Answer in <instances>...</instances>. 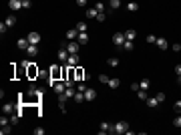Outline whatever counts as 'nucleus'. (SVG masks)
Listing matches in <instances>:
<instances>
[{
  "mask_svg": "<svg viewBox=\"0 0 181 135\" xmlns=\"http://www.w3.org/2000/svg\"><path fill=\"white\" fill-rule=\"evenodd\" d=\"M12 131V123H8V125H2V129H0V133L2 135H8Z\"/></svg>",
  "mask_w": 181,
  "mask_h": 135,
  "instance_id": "nucleus-27",
  "label": "nucleus"
},
{
  "mask_svg": "<svg viewBox=\"0 0 181 135\" xmlns=\"http://www.w3.org/2000/svg\"><path fill=\"white\" fill-rule=\"evenodd\" d=\"M173 125H175L177 129H181V115H179V117H175V119H173Z\"/></svg>",
  "mask_w": 181,
  "mask_h": 135,
  "instance_id": "nucleus-37",
  "label": "nucleus"
},
{
  "mask_svg": "<svg viewBox=\"0 0 181 135\" xmlns=\"http://www.w3.org/2000/svg\"><path fill=\"white\" fill-rule=\"evenodd\" d=\"M6 24H8V28H12V26L16 24V16H12V14L6 16Z\"/></svg>",
  "mask_w": 181,
  "mask_h": 135,
  "instance_id": "nucleus-25",
  "label": "nucleus"
},
{
  "mask_svg": "<svg viewBox=\"0 0 181 135\" xmlns=\"http://www.w3.org/2000/svg\"><path fill=\"white\" fill-rule=\"evenodd\" d=\"M149 85H151V83H149V79H143V81L139 83V87H141L143 91H149Z\"/></svg>",
  "mask_w": 181,
  "mask_h": 135,
  "instance_id": "nucleus-30",
  "label": "nucleus"
},
{
  "mask_svg": "<svg viewBox=\"0 0 181 135\" xmlns=\"http://www.w3.org/2000/svg\"><path fill=\"white\" fill-rule=\"evenodd\" d=\"M8 8L10 10H20L22 8V0H10L8 2Z\"/></svg>",
  "mask_w": 181,
  "mask_h": 135,
  "instance_id": "nucleus-11",
  "label": "nucleus"
},
{
  "mask_svg": "<svg viewBox=\"0 0 181 135\" xmlns=\"http://www.w3.org/2000/svg\"><path fill=\"white\" fill-rule=\"evenodd\" d=\"M173 107H175V111H181V101H175V105H173Z\"/></svg>",
  "mask_w": 181,
  "mask_h": 135,
  "instance_id": "nucleus-46",
  "label": "nucleus"
},
{
  "mask_svg": "<svg viewBox=\"0 0 181 135\" xmlns=\"http://www.w3.org/2000/svg\"><path fill=\"white\" fill-rule=\"evenodd\" d=\"M109 6H111V10H119L121 8V0H109Z\"/></svg>",
  "mask_w": 181,
  "mask_h": 135,
  "instance_id": "nucleus-23",
  "label": "nucleus"
},
{
  "mask_svg": "<svg viewBox=\"0 0 181 135\" xmlns=\"http://www.w3.org/2000/svg\"><path fill=\"white\" fill-rule=\"evenodd\" d=\"M52 89H54V93H56V95H62V93L67 91V83H64V81H56Z\"/></svg>",
  "mask_w": 181,
  "mask_h": 135,
  "instance_id": "nucleus-6",
  "label": "nucleus"
},
{
  "mask_svg": "<svg viewBox=\"0 0 181 135\" xmlns=\"http://www.w3.org/2000/svg\"><path fill=\"white\" fill-rule=\"evenodd\" d=\"M147 43H149V45H155V43H157V37H155V34H149V37H147Z\"/></svg>",
  "mask_w": 181,
  "mask_h": 135,
  "instance_id": "nucleus-34",
  "label": "nucleus"
},
{
  "mask_svg": "<svg viewBox=\"0 0 181 135\" xmlns=\"http://www.w3.org/2000/svg\"><path fill=\"white\" fill-rule=\"evenodd\" d=\"M155 99H157L159 103H163V101H165V93H157V95H155Z\"/></svg>",
  "mask_w": 181,
  "mask_h": 135,
  "instance_id": "nucleus-36",
  "label": "nucleus"
},
{
  "mask_svg": "<svg viewBox=\"0 0 181 135\" xmlns=\"http://www.w3.org/2000/svg\"><path fill=\"white\" fill-rule=\"evenodd\" d=\"M6 30H8V24H6V22H2V24H0V32H2V34H4V32H6Z\"/></svg>",
  "mask_w": 181,
  "mask_h": 135,
  "instance_id": "nucleus-39",
  "label": "nucleus"
},
{
  "mask_svg": "<svg viewBox=\"0 0 181 135\" xmlns=\"http://www.w3.org/2000/svg\"><path fill=\"white\" fill-rule=\"evenodd\" d=\"M77 30H79V32H87V22H85V20H79V22H77Z\"/></svg>",
  "mask_w": 181,
  "mask_h": 135,
  "instance_id": "nucleus-22",
  "label": "nucleus"
},
{
  "mask_svg": "<svg viewBox=\"0 0 181 135\" xmlns=\"http://www.w3.org/2000/svg\"><path fill=\"white\" fill-rule=\"evenodd\" d=\"M125 39H127V41H135V39H137V32L133 30V28H131V30H127V32H125Z\"/></svg>",
  "mask_w": 181,
  "mask_h": 135,
  "instance_id": "nucleus-24",
  "label": "nucleus"
},
{
  "mask_svg": "<svg viewBox=\"0 0 181 135\" xmlns=\"http://www.w3.org/2000/svg\"><path fill=\"white\" fill-rule=\"evenodd\" d=\"M107 85H109L111 89H117V87L121 85V81H119V79H109V83H107Z\"/></svg>",
  "mask_w": 181,
  "mask_h": 135,
  "instance_id": "nucleus-26",
  "label": "nucleus"
},
{
  "mask_svg": "<svg viewBox=\"0 0 181 135\" xmlns=\"http://www.w3.org/2000/svg\"><path fill=\"white\" fill-rule=\"evenodd\" d=\"M14 109H16V107H14L12 103H4V107H2V111H4L6 115H12V113H14Z\"/></svg>",
  "mask_w": 181,
  "mask_h": 135,
  "instance_id": "nucleus-14",
  "label": "nucleus"
},
{
  "mask_svg": "<svg viewBox=\"0 0 181 135\" xmlns=\"http://www.w3.org/2000/svg\"><path fill=\"white\" fill-rule=\"evenodd\" d=\"M16 46H18L20 50H26V48L30 46V43H28V39H18V41H16Z\"/></svg>",
  "mask_w": 181,
  "mask_h": 135,
  "instance_id": "nucleus-10",
  "label": "nucleus"
},
{
  "mask_svg": "<svg viewBox=\"0 0 181 135\" xmlns=\"http://www.w3.org/2000/svg\"><path fill=\"white\" fill-rule=\"evenodd\" d=\"M109 133H129V123L127 121H117V123L111 125Z\"/></svg>",
  "mask_w": 181,
  "mask_h": 135,
  "instance_id": "nucleus-1",
  "label": "nucleus"
},
{
  "mask_svg": "<svg viewBox=\"0 0 181 135\" xmlns=\"http://www.w3.org/2000/svg\"><path fill=\"white\" fill-rule=\"evenodd\" d=\"M139 89H141V87H139V83H133V85H131V91H133V93H137Z\"/></svg>",
  "mask_w": 181,
  "mask_h": 135,
  "instance_id": "nucleus-42",
  "label": "nucleus"
},
{
  "mask_svg": "<svg viewBox=\"0 0 181 135\" xmlns=\"http://www.w3.org/2000/svg\"><path fill=\"white\" fill-rule=\"evenodd\" d=\"M99 131H101V133H109V131H111V123L103 121V123H101V127H99Z\"/></svg>",
  "mask_w": 181,
  "mask_h": 135,
  "instance_id": "nucleus-21",
  "label": "nucleus"
},
{
  "mask_svg": "<svg viewBox=\"0 0 181 135\" xmlns=\"http://www.w3.org/2000/svg\"><path fill=\"white\" fill-rule=\"evenodd\" d=\"M75 75H77V81H85V71L81 69V67H75Z\"/></svg>",
  "mask_w": 181,
  "mask_h": 135,
  "instance_id": "nucleus-13",
  "label": "nucleus"
},
{
  "mask_svg": "<svg viewBox=\"0 0 181 135\" xmlns=\"http://www.w3.org/2000/svg\"><path fill=\"white\" fill-rule=\"evenodd\" d=\"M175 75L181 77V65H175Z\"/></svg>",
  "mask_w": 181,
  "mask_h": 135,
  "instance_id": "nucleus-44",
  "label": "nucleus"
},
{
  "mask_svg": "<svg viewBox=\"0 0 181 135\" xmlns=\"http://www.w3.org/2000/svg\"><path fill=\"white\" fill-rule=\"evenodd\" d=\"M95 99H97V91L87 87V91H85V101H95Z\"/></svg>",
  "mask_w": 181,
  "mask_h": 135,
  "instance_id": "nucleus-9",
  "label": "nucleus"
},
{
  "mask_svg": "<svg viewBox=\"0 0 181 135\" xmlns=\"http://www.w3.org/2000/svg\"><path fill=\"white\" fill-rule=\"evenodd\" d=\"M179 83H181V77H179Z\"/></svg>",
  "mask_w": 181,
  "mask_h": 135,
  "instance_id": "nucleus-48",
  "label": "nucleus"
},
{
  "mask_svg": "<svg viewBox=\"0 0 181 135\" xmlns=\"http://www.w3.org/2000/svg\"><path fill=\"white\" fill-rule=\"evenodd\" d=\"M34 135H45V129H43V127H36V129H34Z\"/></svg>",
  "mask_w": 181,
  "mask_h": 135,
  "instance_id": "nucleus-41",
  "label": "nucleus"
},
{
  "mask_svg": "<svg viewBox=\"0 0 181 135\" xmlns=\"http://www.w3.org/2000/svg\"><path fill=\"white\" fill-rule=\"evenodd\" d=\"M107 65L113 67V69H117V67H119V59H117V56H109V59H107Z\"/></svg>",
  "mask_w": 181,
  "mask_h": 135,
  "instance_id": "nucleus-16",
  "label": "nucleus"
},
{
  "mask_svg": "<svg viewBox=\"0 0 181 135\" xmlns=\"http://www.w3.org/2000/svg\"><path fill=\"white\" fill-rule=\"evenodd\" d=\"M77 41H79L81 45H87V43H89V34H87V32H79Z\"/></svg>",
  "mask_w": 181,
  "mask_h": 135,
  "instance_id": "nucleus-15",
  "label": "nucleus"
},
{
  "mask_svg": "<svg viewBox=\"0 0 181 135\" xmlns=\"http://www.w3.org/2000/svg\"><path fill=\"white\" fill-rule=\"evenodd\" d=\"M77 4H79V6H85V4H87V0H77Z\"/></svg>",
  "mask_w": 181,
  "mask_h": 135,
  "instance_id": "nucleus-47",
  "label": "nucleus"
},
{
  "mask_svg": "<svg viewBox=\"0 0 181 135\" xmlns=\"http://www.w3.org/2000/svg\"><path fill=\"white\" fill-rule=\"evenodd\" d=\"M171 48H173L175 52H181V43H177V45H173V46H171Z\"/></svg>",
  "mask_w": 181,
  "mask_h": 135,
  "instance_id": "nucleus-43",
  "label": "nucleus"
},
{
  "mask_svg": "<svg viewBox=\"0 0 181 135\" xmlns=\"http://www.w3.org/2000/svg\"><path fill=\"white\" fill-rule=\"evenodd\" d=\"M26 54H28V56H36V54H38L36 45H30V46H28V48H26Z\"/></svg>",
  "mask_w": 181,
  "mask_h": 135,
  "instance_id": "nucleus-17",
  "label": "nucleus"
},
{
  "mask_svg": "<svg viewBox=\"0 0 181 135\" xmlns=\"http://www.w3.org/2000/svg\"><path fill=\"white\" fill-rule=\"evenodd\" d=\"M77 37H79V30H77V28H71V30L67 32V39H69V41H75Z\"/></svg>",
  "mask_w": 181,
  "mask_h": 135,
  "instance_id": "nucleus-19",
  "label": "nucleus"
},
{
  "mask_svg": "<svg viewBox=\"0 0 181 135\" xmlns=\"http://www.w3.org/2000/svg\"><path fill=\"white\" fill-rule=\"evenodd\" d=\"M127 10H129V12H137V10H139V4H137V2H129V4H127Z\"/></svg>",
  "mask_w": 181,
  "mask_h": 135,
  "instance_id": "nucleus-28",
  "label": "nucleus"
},
{
  "mask_svg": "<svg viewBox=\"0 0 181 135\" xmlns=\"http://www.w3.org/2000/svg\"><path fill=\"white\" fill-rule=\"evenodd\" d=\"M155 45L159 46V48H167V46H169V45H167V41H165V39H161V37L157 39V43H155Z\"/></svg>",
  "mask_w": 181,
  "mask_h": 135,
  "instance_id": "nucleus-29",
  "label": "nucleus"
},
{
  "mask_svg": "<svg viewBox=\"0 0 181 135\" xmlns=\"http://www.w3.org/2000/svg\"><path fill=\"white\" fill-rule=\"evenodd\" d=\"M73 99H75V103H83V101H85V93H83V91H77Z\"/></svg>",
  "mask_w": 181,
  "mask_h": 135,
  "instance_id": "nucleus-20",
  "label": "nucleus"
},
{
  "mask_svg": "<svg viewBox=\"0 0 181 135\" xmlns=\"http://www.w3.org/2000/svg\"><path fill=\"white\" fill-rule=\"evenodd\" d=\"M105 18H107V14H105V12H99V16H97V20H99V22H103Z\"/></svg>",
  "mask_w": 181,
  "mask_h": 135,
  "instance_id": "nucleus-38",
  "label": "nucleus"
},
{
  "mask_svg": "<svg viewBox=\"0 0 181 135\" xmlns=\"http://www.w3.org/2000/svg\"><path fill=\"white\" fill-rule=\"evenodd\" d=\"M121 48H123V50H131V48H133V41H127V39H125V43H123Z\"/></svg>",
  "mask_w": 181,
  "mask_h": 135,
  "instance_id": "nucleus-31",
  "label": "nucleus"
},
{
  "mask_svg": "<svg viewBox=\"0 0 181 135\" xmlns=\"http://www.w3.org/2000/svg\"><path fill=\"white\" fill-rule=\"evenodd\" d=\"M67 67H79V54H69Z\"/></svg>",
  "mask_w": 181,
  "mask_h": 135,
  "instance_id": "nucleus-8",
  "label": "nucleus"
},
{
  "mask_svg": "<svg viewBox=\"0 0 181 135\" xmlns=\"http://www.w3.org/2000/svg\"><path fill=\"white\" fill-rule=\"evenodd\" d=\"M77 91H83V93H85V91H87V87H85V83H79V85H77Z\"/></svg>",
  "mask_w": 181,
  "mask_h": 135,
  "instance_id": "nucleus-40",
  "label": "nucleus"
},
{
  "mask_svg": "<svg viewBox=\"0 0 181 135\" xmlns=\"http://www.w3.org/2000/svg\"><path fill=\"white\" fill-rule=\"evenodd\" d=\"M22 8H30V0H22Z\"/></svg>",
  "mask_w": 181,
  "mask_h": 135,
  "instance_id": "nucleus-45",
  "label": "nucleus"
},
{
  "mask_svg": "<svg viewBox=\"0 0 181 135\" xmlns=\"http://www.w3.org/2000/svg\"><path fill=\"white\" fill-rule=\"evenodd\" d=\"M145 103H147V107H149V109H155V107H159V101H157L155 97H147V101H145Z\"/></svg>",
  "mask_w": 181,
  "mask_h": 135,
  "instance_id": "nucleus-12",
  "label": "nucleus"
},
{
  "mask_svg": "<svg viewBox=\"0 0 181 135\" xmlns=\"http://www.w3.org/2000/svg\"><path fill=\"white\" fill-rule=\"evenodd\" d=\"M137 97H139V99H141V101H147V91L139 89V91H137Z\"/></svg>",
  "mask_w": 181,
  "mask_h": 135,
  "instance_id": "nucleus-32",
  "label": "nucleus"
},
{
  "mask_svg": "<svg viewBox=\"0 0 181 135\" xmlns=\"http://www.w3.org/2000/svg\"><path fill=\"white\" fill-rule=\"evenodd\" d=\"M109 79H111V77H107L105 73H101V75H99V81H101V83H105V85L109 83Z\"/></svg>",
  "mask_w": 181,
  "mask_h": 135,
  "instance_id": "nucleus-33",
  "label": "nucleus"
},
{
  "mask_svg": "<svg viewBox=\"0 0 181 135\" xmlns=\"http://www.w3.org/2000/svg\"><path fill=\"white\" fill-rule=\"evenodd\" d=\"M97 16H99V10H97L95 6H93V8H89V10H87V18H95V20H97Z\"/></svg>",
  "mask_w": 181,
  "mask_h": 135,
  "instance_id": "nucleus-18",
  "label": "nucleus"
},
{
  "mask_svg": "<svg viewBox=\"0 0 181 135\" xmlns=\"http://www.w3.org/2000/svg\"><path fill=\"white\" fill-rule=\"evenodd\" d=\"M56 56H58V61H60L62 65H67V59H69V50H67V46H64V45H60L58 52H56Z\"/></svg>",
  "mask_w": 181,
  "mask_h": 135,
  "instance_id": "nucleus-4",
  "label": "nucleus"
},
{
  "mask_svg": "<svg viewBox=\"0 0 181 135\" xmlns=\"http://www.w3.org/2000/svg\"><path fill=\"white\" fill-rule=\"evenodd\" d=\"M95 8H97L99 12H105V4H103V2H97V4H95Z\"/></svg>",
  "mask_w": 181,
  "mask_h": 135,
  "instance_id": "nucleus-35",
  "label": "nucleus"
},
{
  "mask_svg": "<svg viewBox=\"0 0 181 135\" xmlns=\"http://www.w3.org/2000/svg\"><path fill=\"white\" fill-rule=\"evenodd\" d=\"M26 39H28V43H30V45H36V46H38V43H40V34H38V32H28V34H26Z\"/></svg>",
  "mask_w": 181,
  "mask_h": 135,
  "instance_id": "nucleus-7",
  "label": "nucleus"
},
{
  "mask_svg": "<svg viewBox=\"0 0 181 135\" xmlns=\"http://www.w3.org/2000/svg\"><path fill=\"white\" fill-rule=\"evenodd\" d=\"M113 43L117 48H121L123 43H125V32H117V34H113Z\"/></svg>",
  "mask_w": 181,
  "mask_h": 135,
  "instance_id": "nucleus-5",
  "label": "nucleus"
},
{
  "mask_svg": "<svg viewBox=\"0 0 181 135\" xmlns=\"http://www.w3.org/2000/svg\"><path fill=\"white\" fill-rule=\"evenodd\" d=\"M67 46V50H69V54H79V50H81V43L77 41H69V45H64Z\"/></svg>",
  "mask_w": 181,
  "mask_h": 135,
  "instance_id": "nucleus-3",
  "label": "nucleus"
},
{
  "mask_svg": "<svg viewBox=\"0 0 181 135\" xmlns=\"http://www.w3.org/2000/svg\"><path fill=\"white\" fill-rule=\"evenodd\" d=\"M22 65H24V67H26V71H28V79H34V77H38V75H40V69H38L34 63H30V61H24Z\"/></svg>",
  "mask_w": 181,
  "mask_h": 135,
  "instance_id": "nucleus-2",
  "label": "nucleus"
}]
</instances>
